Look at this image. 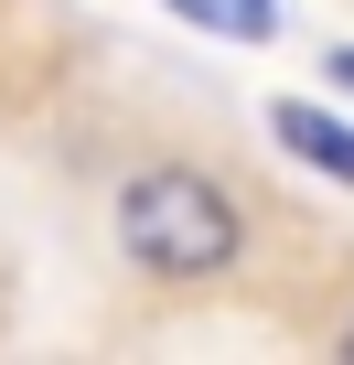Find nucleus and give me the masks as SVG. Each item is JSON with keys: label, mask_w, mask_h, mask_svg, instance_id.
I'll list each match as a JSON object with an SVG mask.
<instances>
[{"label": "nucleus", "mask_w": 354, "mask_h": 365, "mask_svg": "<svg viewBox=\"0 0 354 365\" xmlns=\"http://www.w3.org/2000/svg\"><path fill=\"white\" fill-rule=\"evenodd\" d=\"M118 247L150 279H215V269H236L247 226H236V205L215 194L204 172L161 161V172H129L118 182Z\"/></svg>", "instance_id": "obj_1"}, {"label": "nucleus", "mask_w": 354, "mask_h": 365, "mask_svg": "<svg viewBox=\"0 0 354 365\" xmlns=\"http://www.w3.org/2000/svg\"><path fill=\"white\" fill-rule=\"evenodd\" d=\"M269 129H279V150H290V161H311V172L354 182V129H343V118H322V108H301V97H269Z\"/></svg>", "instance_id": "obj_2"}, {"label": "nucleus", "mask_w": 354, "mask_h": 365, "mask_svg": "<svg viewBox=\"0 0 354 365\" xmlns=\"http://www.w3.org/2000/svg\"><path fill=\"white\" fill-rule=\"evenodd\" d=\"M172 11H183L194 33H215V43H269V33H279L269 0H172Z\"/></svg>", "instance_id": "obj_3"}, {"label": "nucleus", "mask_w": 354, "mask_h": 365, "mask_svg": "<svg viewBox=\"0 0 354 365\" xmlns=\"http://www.w3.org/2000/svg\"><path fill=\"white\" fill-rule=\"evenodd\" d=\"M343 354H354V322H343Z\"/></svg>", "instance_id": "obj_4"}]
</instances>
